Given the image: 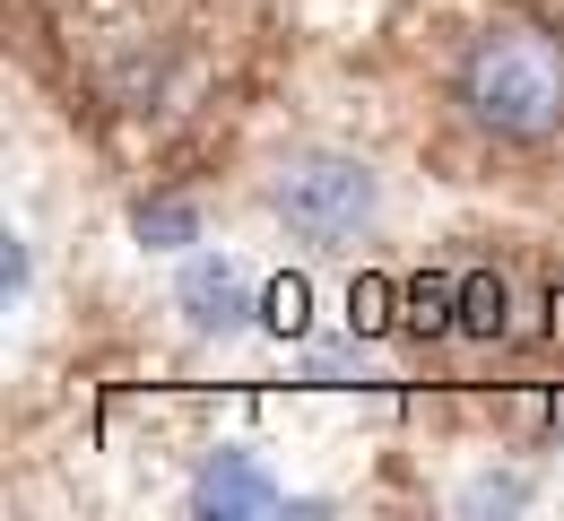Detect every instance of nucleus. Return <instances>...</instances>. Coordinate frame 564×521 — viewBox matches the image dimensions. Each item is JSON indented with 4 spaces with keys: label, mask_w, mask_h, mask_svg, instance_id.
<instances>
[{
    "label": "nucleus",
    "mask_w": 564,
    "mask_h": 521,
    "mask_svg": "<svg viewBox=\"0 0 564 521\" xmlns=\"http://www.w3.org/2000/svg\"><path fill=\"white\" fill-rule=\"evenodd\" d=\"M209 513H243V504H270V478L252 469V460H217V469H200V487H192Z\"/></svg>",
    "instance_id": "obj_4"
},
{
    "label": "nucleus",
    "mask_w": 564,
    "mask_h": 521,
    "mask_svg": "<svg viewBox=\"0 0 564 521\" xmlns=\"http://www.w3.org/2000/svg\"><path fill=\"white\" fill-rule=\"evenodd\" d=\"M140 235H165V243H192V209L156 200V209H140Z\"/></svg>",
    "instance_id": "obj_5"
},
{
    "label": "nucleus",
    "mask_w": 564,
    "mask_h": 521,
    "mask_svg": "<svg viewBox=\"0 0 564 521\" xmlns=\"http://www.w3.org/2000/svg\"><path fill=\"white\" fill-rule=\"evenodd\" d=\"M261 200L304 252L339 261L356 243H373V226H382V174L356 149H286L261 183Z\"/></svg>",
    "instance_id": "obj_2"
},
{
    "label": "nucleus",
    "mask_w": 564,
    "mask_h": 521,
    "mask_svg": "<svg viewBox=\"0 0 564 521\" xmlns=\"http://www.w3.org/2000/svg\"><path fill=\"white\" fill-rule=\"evenodd\" d=\"M183 304H192V322H200V330L243 322V270H235V261H200V270L183 279Z\"/></svg>",
    "instance_id": "obj_3"
},
{
    "label": "nucleus",
    "mask_w": 564,
    "mask_h": 521,
    "mask_svg": "<svg viewBox=\"0 0 564 521\" xmlns=\"http://www.w3.org/2000/svg\"><path fill=\"white\" fill-rule=\"evenodd\" d=\"M460 131L478 149L539 156L564 140V26L547 18H487L478 35H460L452 78H443Z\"/></svg>",
    "instance_id": "obj_1"
}]
</instances>
